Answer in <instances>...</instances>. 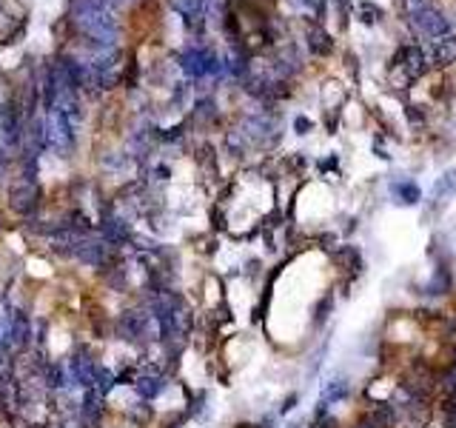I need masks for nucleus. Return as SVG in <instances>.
<instances>
[{"label":"nucleus","mask_w":456,"mask_h":428,"mask_svg":"<svg viewBox=\"0 0 456 428\" xmlns=\"http://www.w3.org/2000/svg\"><path fill=\"white\" fill-rule=\"evenodd\" d=\"M75 23L89 38H94L97 43H109L112 29H114V23H112V18H109V12L100 0H77L75 4Z\"/></svg>","instance_id":"1"},{"label":"nucleus","mask_w":456,"mask_h":428,"mask_svg":"<svg viewBox=\"0 0 456 428\" xmlns=\"http://www.w3.org/2000/svg\"><path fill=\"white\" fill-rule=\"evenodd\" d=\"M348 394H351V380L348 377H342V374H337V377H331V380H325V385H322V397H320V408H317V414H322V411H328L334 402H342V400H348Z\"/></svg>","instance_id":"2"},{"label":"nucleus","mask_w":456,"mask_h":428,"mask_svg":"<svg viewBox=\"0 0 456 428\" xmlns=\"http://www.w3.org/2000/svg\"><path fill=\"white\" fill-rule=\"evenodd\" d=\"M35 200H38V186H35V177L26 174V177L15 186V191H12V205H15L18 211H32Z\"/></svg>","instance_id":"3"},{"label":"nucleus","mask_w":456,"mask_h":428,"mask_svg":"<svg viewBox=\"0 0 456 428\" xmlns=\"http://www.w3.org/2000/svg\"><path fill=\"white\" fill-rule=\"evenodd\" d=\"M134 388H137V394H140L143 400H154V397H160V394H163L165 380H163L160 374H146V377H137Z\"/></svg>","instance_id":"4"},{"label":"nucleus","mask_w":456,"mask_h":428,"mask_svg":"<svg viewBox=\"0 0 456 428\" xmlns=\"http://www.w3.org/2000/svg\"><path fill=\"white\" fill-rule=\"evenodd\" d=\"M456 191V171H447L439 177V183L433 186V200H442L445 194H453Z\"/></svg>","instance_id":"5"},{"label":"nucleus","mask_w":456,"mask_h":428,"mask_svg":"<svg viewBox=\"0 0 456 428\" xmlns=\"http://www.w3.org/2000/svg\"><path fill=\"white\" fill-rule=\"evenodd\" d=\"M12 320H15V314L0 309V348H4L6 343H12Z\"/></svg>","instance_id":"6"},{"label":"nucleus","mask_w":456,"mask_h":428,"mask_svg":"<svg viewBox=\"0 0 456 428\" xmlns=\"http://www.w3.org/2000/svg\"><path fill=\"white\" fill-rule=\"evenodd\" d=\"M445 428H456V402L445 405Z\"/></svg>","instance_id":"7"},{"label":"nucleus","mask_w":456,"mask_h":428,"mask_svg":"<svg viewBox=\"0 0 456 428\" xmlns=\"http://www.w3.org/2000/svg\"><path fill=\"white\" fill-rule=\"evenodd\" d=\"M286 428H303V419H291Z\"/></svg>","instance_id":"8"},{"label":"nucleus","mask_w":456,"mask_h":428,"mask_svg":"<svg viewBox=\"0 0 456 428\" xmlns=\"http://www.w3.org/2000/svg\"><path fill=\"white\" fill-rule=\"evenodd\" d=\"M357 428H376V422H371V425H368V422H362V425H357Z\"/></svg>","instance_id":"9"}]
</instances>
